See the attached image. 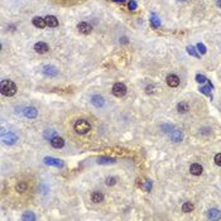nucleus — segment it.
<instances>
[{
    "label": "nucleus",
    "mask_w": 221,
    "mask_h": 221,
    "mask_svg": "<svg viewBox=\"0 0 221 221\" xmlns=\"http://www.w3.org/2000/svg\"><path fill=\"white\" fill-rule=\"evenodd\" d=\"M73 129H75L76 133H79V134H86V133L90 132L91 125H90V123L87 120H85V119H80V120H77L75 123Z\"/></svg>",
    "instance_id": "nucleus-2"
},
{
    "label": "nucleus",
    "mask_w": 221,
    "mask_h": 221,
    "mask_svg": "<svg viewBox=\"0 0 221 221\" xmlns=\"http://www.w3.org/2000/svg\"><path fill=\"white\" fill-rule=\"evenodd\" d=\"M177 110H178V113L186 114V113L190 111V105L187 104V103H184V101H181V103L177 105Z\"/></svg>",
    "instance_id": "nucleus-17"
},
{
    "label": "nucleus",
    "mask_w": 221,
    "mask_h": 221,
    "mask_svg": "<svg viewBox=\"0 0 221 221\" xmlns=\"http://www.w3.org/2000/svg\"><path fill=\"white\" fill-rule=\"evenodd\" d=\"M187 52H188V53H190L191 56L196 57V58H198V57H200V54H198V53L196 52V49H195V48H193L192 46H188V47H187Z\"/></svg>",
    "instance_id": "nucleus-25"
},
{
    "label": "nucleus",
    "mask_w": 221,
    "mask_h": 221,
    "mask_svg": "<svg viewBox=\"0 0 221 221\" xmlns=\"http://www.w3.org/2000/svg\"><path fill=\"white\" fill-rule=\"evenodd\" d=\"M0 86H2V93L4 96H13V95H15L16 86H15V83L13 81L4 80V81H2V83H0Z\"/></svg>",
    "instance_id": "nucleus-1"
},
{
    "label": "nucleus",
    "mask_w": 221,
    "mask_h": 221,
    "mask_svg": "<svg viewBox=\"0 0 221 221\" xmlns=\"http://www.w3.org/2000/svg\"><path fill=\"white\" fill-rule=\"evenodd\" d=\"M16 191L18 192H24V191H27V188H28V184L25 183V182H19L18 184H16Z\"/></svg>",
    "instance_id": "nucleus-23"
},
{
    "label": "nucleus",
    "mask_w": 221,
    "mask_h": 221,
    "mask_svg": "<svg viewBox=\"0 0 221 221\" xmlns=\"http://www.w3.org/2000/svg\"><path fill=\"white\" fill-rule=\"evenodd\" d=\"M217 6L221 8V0H217Z\"/></svg>",
    "instance_id": "nucleus-35"
},
{
    "label": "nucleus",
    "mask_w": 221,
    "mask_h": 221,
    "mask_svg": "<svg viewBox=\"0 0 221 221\" xmlns=\"http://www.w3.org/2000/svg\"><path fill=\"white\" fill-rule=\"evenodd\" d=\"M77 29L80 30V33H82V34H90L91 30H92V27L86 22H81L77 24Z\"/></svg>",
    "instance_id": "nucleus-8"
},
{
    "label": "nucleus",
    "mask_w": 221,
    "mask_h": 221,
    "mask_svg": "<svg viewBox=\"0 0 221 221\" xmlns=\"http://www.w3.org/2000/svg\"><path fill=\"white\" fill-rule=\"evenodd\" d=\"M207 217L211 219V220H219L221 217V212L217 209H211L207 212Z\"/></svg>",
    "instance_id": "nucleus-16"
},
{
    "label": "nucleus",
    "mask_w": 221,
    "mask_h": 221,
    "mask_svg": "<svg viewBox=\"0 0 221 221\" xmlns=\"http://www.w3.org/2000/svg\"><path fill=\"white\" fill-rule=\"evenodd\" d=\"M51 146H52L53 148H56V149H59V148H62L65 146V140L57 135V137H54L52 140H51Z\"/></svg>",
    "instance_id": "nucleus-13"
},
{
    "label": "nucleus",
    "mask_w": 221,
    "mask_h": 221,
    "mask_svg": "<svg viewBox=\"0 0 221 221\" xmlns=\"http://www.w3.org/2000/svg\"><path fill=\"white\" fill-rule=\"evenodd\" d=\"M49 49V47H48V44L47 43H44V42H38V43H36L34 44V51L37 53H40V54H43V53H46L47 51Z\"/></svg>",
    "instance_id": "nucleus-11"
},
{
    "label": "nucleus",
    "mask_w": 221,
    "mask_h": 221,
    "mask_svg": "<svg viewBox=\"0 0 221 221\" xmlns=\"http://www.w3.org/2000/svg\"><path fill=\"white\" fill-rule=\"evenodd\" d=\"M2 140L5 144H8V146H13V144H15L16 142H18V137H16V135L14 133H12V132H9V133H3Z\"/></svg>",
    "instance_id": "nucleus-3"
},
{
    "label": "nucleus",
    "mask_w": 221,
    "mask_h": 221,
    "mask_svg": "<svg viewBox=\"0 0 221 221\" xmlns=\"http://www.w3.org/2000/svg\"><path fill=\"white\" fill-rule=\"evenodd\" d=\"M162 130H163V133H171L172 130H173V125H171V124H163L162 126Z\"/></svg>",
    "instance_id": "nucleus-24"
},
{
    "label": "nucleus",
    "mask_w": 221,
    "mask_h": 221,
    "mask_svg": "<svg viewBox=\"0 0 221 221\" xmlns=\"http://www.w3.org/2000/svg\"><path fill=\"white\" fill-rule=\"evenodd\" d=\"M190 172H191V174H193V176H201L202 172H203V168H202V166L198 164V163H193V164H191V167H190Z\"/></svg>",
    "instance_id": "nucleus-12"
},
{
    "label": "nucleus",
    "mask_w": 221,
    "mask_h": 221,
    "mask_svg": "<svg viewBox=\"0 0 221 221\" xmlns=\"http://www.w3.org/2000/svg\"><path fill=\"white\" fill-rule=\"evenodd\" d=\"M197 49H198V52H201L202 54L206 53V47L203 46L202 43H198V44H197Z\"/></svg>",
    "instance_id": "nucleus-32"
},
{
    "label": "nucleus",
    "mask_w": 221,
    "mask_h": 221,
    "mask_svg": "<svg viewBox=\"0 0 221 221\" xmlns=\"http://www.w3.org/2000/svg\"><path fill=\"white\" fill-rule=\"evenodd\" d=\"M44 19H46V22H47V25H48V27L54 28V27H57V25H58V19L56 18V16H53V15H48L47 18H44Z\"/></svg>",
    "instance_id": "nucleus-19"
},
{
    "label": "nucleus",
    "mask_w": 221,
    "mask_h": 221,
    "mask_svg": "<svg viewBox=\"0 0 221 221\" xmlns=\"http://www.w3.org/2000/svg\"><path fill=\"white\" fill-rule=\"evenodd\" d=\"M196 81H197L198 83H205L207 80H206L205 76H202V75H197V76H196Z\"/></svg>",
    "instance_id": "nucleus-30"
},
{
    "label": "nucleus",
    "mask_w": 221,
    "mask_h": 221,
    "mask_svg": "<svg viewBox=\"0 0 221 221\" xmlns=\"http://www.w3.org/2000/svg\"><path fill=\"white\" fill-rule=\"evenodd\" d=\"M113 93L116 97H123L126 93V87L124 83H115L113 86Z\"/></svg>",
    "instance_id": "nucleus-4"
},
{
    "label": "nucleus",
    "mask_w": 221,
    "mask_h": 221,
    "mask_svg": "<svg viewBox=\"0 0 221 221\" xmlns=\"http://www.w3.org/2000/svg\"><path fill=\"white\" fill-rule=\"evenodd\" d=\"M150 23H152V25L154 28H158L159 25H160V20H159V18L156 15V14H153L152 16H150Z\"/></svg>",
    "instance_id": "nucleus-22"
},
{
    "label": "nucleus",
    "mask_w": 221,
    "mask_h": 221,
    "mask_svg": "<svg viewBox=\"0 0 221 221\" xmlns=\"http://www.w3.org/2000/svg\"><path fill=\"white\" fill-rule=\"evenodd\" d=\"M178 2H184V0H178Z\"/></svg>",
    "instance_id": "nucleus-37"
},
{
    "label": "nucleus",
    "mask_w": 221,
    "mask_h": 221,
    "mask_svg": "<svg viewBox=\"0 0 221 221\" xmlns=\"http://www.w3.org/2000/svg\"><path fill=\"white\" fill-rule=\"evenodd\" d=\"M23 220H30V221H33V220H36V216L33 215V212H25V214L23 215Z\"/></svg>",
    "instance_id": "nucleus-26"
},
{
    "label": "nucleus",
    "mask_w": 221,
    "mask_h": 221,
    "mask_svg": "<svg viewBox=\"0 0 221 221\" xmlns=\"http://www.w3.org/2000/svg\"><path fill=\"white\" fill-rule=\"evenodd\" d=\"M44 163H46V164H49V166H54V167H62V166H63L62 160L56 159V158H51V157L44 158Z\"/></svg>",
    "instance_id": "nucleus-14"
},
{
    "label": "nucleus",
    "mask_w": 221,
    "mask_h": 221,
    "mask_svg": "<svg viewBox=\"0 0 221 221\" xmlns=\"http://www.w3.org/2000/svg\"><path fill=\"white\" fill-rule=\"evenodd\" d=\"M91 200H92V202H95V203H100V202L104 201V195L101 192H99V191H96V192H93L91 195Z\"/></svg>",
    "instance_id": "nucleus-18"
},
{
    "label": "nucleus",
    "mask_w": 221,
    "mask_h": 221,
    "mask_svg": "<svg viewBox=\"0 0 221 221\" xmlns=\"http://www.w3.org/2000/svg\"><path fill=\"white\" fill-rule=\"evenodd\" d=\"M91 104L95 107H103L105 105V99L101 95H93L91 97Z\"/></svg>",
    "instance_id": "nucleus-7"
},
{
    "label": "nucleus",
    "mask_w": 221,
    "mask_h": 221,
    "mask_svg": "<svg viewBox=\"0 0 221 221\" xmlns=\"http://www.w3.org/2000/svg\"><path fill=\"white\" fill-rule=\"evenodd\" d=\"M33 24H34V27L43 29L47 25V22H46V19L40 18V16H36V18H33Z\"/></svg>",
    "instance_id": "nucleus-15"
},
{
    "label": "nucleus",
    "mask_w": 221,
    "mask_h": 221,
    "mask_svg": "<svg viewBox=\"0 0 221 221\" xmlns=\"http://www.w3.org/2000/svg\"><path fill=\"white\" fill-rule=\"evenodd\" d=\"M166 81H167V85L169 87H177L178 85H180V79H178V76H176V75L167 76Z\"/></svg>",
    "instance_id": "nucleus-10"
},
{
    "label": "nucleus",
    "mask_w": 221,
    "mask_h": 221,
    "mask_svg": "<svg viewBox=\"0 0 221 221\" xmlns=\"http://www.w3.org/2000/svg\"><path fill=\"white\" fill-rule=\"evenodd\" d=\"M193 209H195V206H193L192 202H184L182 205V211L183 212H191Z\"/></svg>",
    "instance_id": "nucleus-21"
},
{
    "label": "nucleus",
    "mask_w": 221,
    "mask_h": 221,
    "mask_svg": "<svg viewBox=\"0 0 221 221\" xmlns=\"http://www.w3.org/2000/svg\"><path fill=\"white\" fill-rule=\"evenodd\" d=\"M115 183H116V180H115L114 177H107L106 178V184L107 186H114Z\"/></svg>",
    "instance_id": "nucleus-29"
},
{
    "label": "nucleus",
    "mask_w": 221,
    "mask_h": 221,
    "mask_svg": "<svg viewBox=\"0 0 221 221\" xmlns=\"http://www.w3.org/2000/svg\"><path fill=\"white\" fill-rule=\"evenodd\" d=\"M23 114L28 119H36L38 116V110L34 106H27L23 109Z\"/></svg>",
    "instance_id": "nucleus-5"
},
{
    "label": "nucleus",
    "mask_w": 221,
    "mask_h": 221,
    "mask_svg": "<svg viewBox=\"0 0 221 221\" xmlns=\"http://www.w3.org/2000/svg\"><path fill=\"white\" fill-rule=\"evenodd\" d=\"M169 138H171V140H172V142L178 143V142H181V140L183 139V134H182V132H181V130H178V129H173L171 133H169Z\"/></svg>",
    "instance_id": "nucleus-9"
},
{
    "label": "nucleus",
    "mask_w": 221,
    "mask_h": 221,
    "mask_svg": "<svg viewBox=\"0 0 221 221\" xmlns=\"http://www.w3.org/2000/svg\"><path fill=\"white\" fill-rule=\"evenodd\" d=\"M114 2H118V3H119V2H120V3H124L125 0H114Z\"/></svg>",
    "instance_id": "nucleus-36"
},
{
    "label": "nucleus",
    "mask_w": 221,
    "mask_h": 221,
    "mask_svg": "<svg viewBox=\"0 0 221 221\" xmlns=\"http://www.w3.org/2000/svg\"><path fill=\"white\" fill-rule=\"evenodd\" d=\"M150 188H152V182L150 181H147L146 184H144V190H146V191H150Z\"/></svg>",
    "instance_id": "nucleus-34"
},
{
    "label": "nucleus",
    "mask_w": 221,
    "mask_h": 221,
    "mask_svg": "<svg viewBox=\"0 0 221 221\" xmlns=\"http://www.w3.org/2000/svg\"><path fill=\"white\" fill-rule=\"evenodd\" d=\"M211 89H212V86H205V87H201V92L202 93H205V95H211Z\"/></svg>",
    "instance_id": "nucleus-28"
},
{
    "label": "nucleus",
    "mask_w": 221,
    "mask_h": 221,
    "mask_svg": "<svg viewBox=\"0 0 221 221\" xmlns=\"http://www.w3.org/2000/svg\"><path fill=\"white\" fill-rule=\"evenodd\" d=\"M43 137H44V139L51 142L54 137H57V132H54V130H46L43 133Z\"/></svg>",
    "instance_id": "nucleus-20"
},
{
    "label": "nucleus",
    "mask_w": 221,
    "mask_h": 221,
    "mask_svg": "<svg viewBox=\"0 0 221 221\" xmlns=\"http://www.w3.org/2000/svg\"><path fill=\"white\" fill-rule=\"evenodd\" d=\"M42 72H43L46 76H49V77H53V76L58 75V68L54 66H44L42 68Z\"/></svg>",
    "instance_id": "nucleus-6"
},
{
    "label": "nucleus",
    "mask_w": 221,
    "mask_h": 221,
    "mask_svg": "<svg viewBox=\"0 0 221 221\" xmlns=\"http://www.w3.org/2000/svg\"><path fill=\"white\" fill-rule=\"evenodd\" d=\"M215 163L217 166H221V153H219V154L215 156Z\"/></svg>",
    "instance_id": "nucleus-33"
},
{
    "label": "nucleus",
    "mask_w": 221,
    "mask_h": 221,
    "mask_svg": "<svg viewBox=\"0 0 221 221\" xmlns=\"http://www.w3.org/2000/svg\"><path fill=\"white\" fill-rule=\"evenodd\" d=\"M128 8H129V10H132V12L135 10V9H137V3H135L134 0H130V3L128 4Z\"/></svg>",
    "instance_id": "nucleus-31"
},
{
    "label": "nucleus",
    "mask_w": 221,
    "mask_h": 221,
    "mask_svg": "<svg viewBox=\"0 0 221 221\" xmlns=\"http://www.w3.org/2000/svg\"><path fill=\"white\" fill-rule=\"evenodd\" d=\"M115 162V159H113V158H99V163H101V164H104V163H114Z\"/></svg>",
    "instance_id": "nucleus-27"
}]
</instances>
